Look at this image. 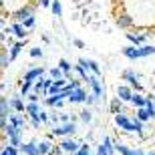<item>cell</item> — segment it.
Wrapping results in <instances>:
<instances>
[{"instance_id":"obj_1","label":"cell","mask_w":155,"mask_h":155,"mask_svg":"<svg viewBox=\"0 0 155 155\" xmlns=\"http://www.w3.org/2000/svg\"><path fill=\"white\" fill-rule=\"evenodd\" d=\"M155 52V46H141V48H135V46H127L123 48V54L127 58H139V57H149Z\"/></svg>"},{"instance_id":"obj_2","label":"cell","mask_w":155,"mask_h":155,"mask_svg":"<svg viewBox=\"0 0 155 155\" xmlns=\"http://www.w3.org/2000/svg\"><path fill=\"white\" fill-rule=\"evenodd\" d=\"M28 16H35V4H24L22 8H18V10L12 12V18H14L16 22H24Z\"/></svg>"},{"instance_id":"obj_3","label":"cell","mask_w":155,"mask_h":155,"mask_svg":"<svg viewBox=\"0 0 155 155\" xmlns=\"http://www.w3.org/2000/svg\"><path fill=\"white\" fill-rule=\"evenodd\" d=\"M73 133H77L75 121H71V123H64L63 127H54V129H52V135H73Z\"/></svg>"},{"instance_id":"obj_4","label":"cell","mask_w":155,"mask_h":155,"mask_svg":"<svg viewBox=\"0 0 155 155\" xmlns=\"http://www.w3.org/2000/svg\"><path fill=\"white\" fill-rule=\"evenodd\" d=\"M61 149L64 151V153H77V151L81 149V143H77L75 139H64V141H61Z\"/></svg>"},{"instance_id":"obj_5","label":"cell","mask_w":155,"mask_h":155,"mask_svg":"<svg viewBox=\"0 0 155 155\" xmlns=\"http://www.w3.org/2000/svg\"><path fill=\"white\" fill-rule=\"evenodd\" d=\"M18 149L22 151V155H40L38 151V143L36 141H28V143H22Z\"/></svg>"},{"instance_id":"obj_6","label":"cell","mask_w":155,"mask_h":155,"mask_svg":"<svg viewBox=\"0 0 155 155\" xmlns=\"http://www.w3.org/2000/svg\"><path fill=\"white\" fill-rule=\"evenodd\" d=\"M8 123L14 127H18V129H26V119L22 117V113H12V115H8Z\"/></svg>"},{"instance_id":"obj_7","label":"cell","mask_w":155,"mask_h":155,"mask_svg":"<svg viewBox=\"0 0 155 155\" xmlns=\"http://www.w3.org/2000/svg\"><path fill=\"white\" fill-rule=\"evenodd\" d=\"M42 75H45V69H40V67H35V69H30L24 73L22 81H30V83H35L36 79H42Z\"/></svg>"},{"instance_id":"obj_8","label":"cell","mask_w":155,"mask_h":155,"mask_svg":"<svg viewBox=\"0 0 155 155\" xmlns=\"http://www.w3.org/2000/svg\"><path fill=\"white\" fill-rule=\"evenodd\" d=\"M67 99H69L71 103H83V101H87V93L83 89H73Z\"/></svg>"},{"instance_id":"obj_9","label":"cell","mask_w":155,"mask_h":155,"mask_svg":"<svg viewBox=\"0 0 155 155\" xmlns=\"http://www.w3.org/2000/svg\"><path fill=\"white\" fill-rule=\"evenodd\" d=\"M8 101H10V107H12V111H14V113H26V105L20 101V97H18V95H16V97H10Z\"/></svg>"},{"instance_id":"obj_10","label":"cell","mask_w":155,"mask_h":155,"mask_svg":"<svg viewBox=\"0 0 155 155\" xmlns=\"http://www.w3.org/2000/svg\"><path fill=\"white\" fill-rule=\"evenodd\" d=\"M115 123L119 127H123V129H127V131H133V121H129V117L123 115V113H119V115L115 117Z\"/></svg>"},{"instance_id":"obj_11","label":"cell","mask_w":155,"mask_h":155,"mask_svg":"<svg viewBox=\"0 0 155 155\" xmlns=\"http://www.w3.org/2000/svg\"><path fill=\"white\" fill-rule=\"evenodd\" d=\"M12 113H14V111H12V107H10V101L0 95V115L8 117V115H12Z\"/></svg>"},{"instance_id":"obj_12","label":"cell","mask_w":155,"mask_h":155,"mask_svg":"<svg viewBox=\"0 0 155 155\" xmlns=\"http://www.w3.org/2000/svg\"><path fill=\"white\" fill-rule=\"evenodd\" d=\"M117 97H119L121 101H131L133 93H131V89H129V87L121 85V87H117Z\"/></svg>"},{"instance_id":"obj_13","label":"cell","mask_w":155,"mask_h":155,"mask_svg":"<svg viewBox=\"0 0 155 155\" xmlns=\"http://www.w3.org/2000/svg\"><path fill=\"white\" fill-rule=\"evenodd\" d=\"M12 35H14V36H18L20 40H24L26 36H28V30L24 28V26H22L20 22H16V24H12Z\"/></svg>"},{"instance_id":"obj_14","label":"cell","mask_w":155,"mask_h":155,"mask_svg":"<svg viewBox=\"0 0 155 155\" xmlns=\"http://www.w3.org/2000/svg\"><path fill=\"white\" fill-rule=\"evenodd\" d=\"M123 79H127L133 87H135V89H137V91H143V87L137 83V75H135L133 71H125V73H123Z\"/></svg>"},{"instance_id":"obj_15","label":"cell","mask_w":155,"mask_h":155,"mask_svg":"<svg viewBox=\"0 0 155 155\" xmlns=\"http://www.w3.org/2000/svg\"><path fill=\"white\" fill-rule=\"evenodd\" d=\"M22 46H24V40H18V42H14V45L8 48V54H10V61H14V58L20 54V51H22Z\"/></svg>"},{"instance_id":"obj_16","label":"cell","mask_w":155,"mask_h":155,"mask_svg":"<svg viewBox=\"0 0 155 155\" xmlns=\"http://www.w3.org/2000/svg\"><path fill=\"white\" fill-rule=\"evenodd\" d=\"M10 54H8V48H2L0 51V69H6L8 64H10Z\"/></svg>"},{"instance_id":"obj_17","label":"cell","mask_w":155,"mask_h":155,"mask_svg":"<svg viewBox=\"0 0 155 155\" xmlns=\"http://www.w3.org/2000/svg\"><path fill=\"white\" fill-rule=\"evenodd\" d=\"M26 115H28V117H38L40 115L38 103H28V105H26Z\"/></svg>"},{"instance_id":"obj_18","label":"cell","mask_w":155,"mask_h":155,"mask_svg":"<svg viewBox=\"0 0 155 155\" xmlns=\"http://www.w3.org/2000/svg\"><path fill=\"white\" fill-rule=\"evenodd\" d=\"M51 149H52V143H51V141H40V143H38L40 155H51Z\"/></svg>"},{"instance_id":"obj_19","label":"cell","mask_w":155,"mask_h":155,"mask_svg":"<svg viewBox=\"0 0 155 155\" xmlns=\"http://www.w3.org/2000/svg\"><path fill=\"white\" fill-rule=\"evenodd\" d=\"M131 101H133L135 105H137L139 109H143V107H147V103H149V99H143L141 95H133V97H131Z\"/></svg>"},{"instance_id":"obj_20","label":"cell","mask_w":155,"mask_h":155,"mask_svg":"<svg viewBox=\"0 0 155 155\" xmlns=\"http://www.w3.org/2000/svg\"><path fill=\"white\" fill-rule=\"evenodd\" d=\"M58 69L64 73V77H71V63H69V61L61 58V61H58Z\"/></svg>"},{"instance_id":"obj_21","label":"cell","mask_w":155,"mask_h":155,"mask_svg":"<svg viewBox=\"0 0 155 155\" xmlns=\"http://www.w3.org/2000/svg\"><path fill=\"white\" fill-rule=\"evenodd\" d=\"M121 109H123V103H121L119 97H115L111 101V113H121Z\"/></svg>"},{"instance_id":"obj_22","label":"cell","mask_w":155,"mask_h":155,"mask_svg":"<svg viewBox=\"0 0 155 155\" xmlns=\"http://www.w3.org/2000/svg\"><path fill=\"white\" fill-rule=\"evenodd\" d=\"M51 79L52 81H61V79H67V77H64V73L58 69V67H54V69H51Z\"/></svg>"},{"instance_id":"obj_23","label":"cell","mask_w":155,"mask_h":155,"mask_svg":"<svg viewBox=\"0 0 155 155\" xmlns=\"http://www.w3.org/2000/svg\"><path fill=\"white\" fill-rule=\"evenodd\" d=\"M32 83H30V81H20V93H22V95H30V89H32Z\"/></svg>"},{"instance_id":"obj_24","label":"cell","mask_w":155,"mask_h":155,"mask_svg":"<svg viewBox=\"0 0 155 155\" xmlns=\"http://www.w3.org/2000/svg\"><path fill=\"white\" fill-rule=\"evenodd\" d=\"M51 8H52V12H54V16H63V6H61L58 0H52Z\"/></svg>"},{"instance_id":"obj_25","label":"cell","mask_w":155,"mask_h":155,"mask_svg":"<svg viewBox=\"0 0 155 155\" xmlns=\"http://www.w3.org/2000/svg\"><path fill=\"white\" fill-rule=\"evenodd\" d=\"M81 121H85V123H91V121H93L91 109H83V111H81Z\"/></svg>"},{"instance_id":"obj_26","label":"cell","mask_w":155,"mask_h":155,"mask_svg":"<svg viewBox=\"0 0 155 155\" xmlns=\"http://www.w3.org/2000/svg\"><path fill=\"white\" fill-rule=\"evenodd\" d=\"M0 155H18V149L12 145H6L4 149H0Z\"/></svg>"},{"instance_id":"obj_27","label":"cell","mask_w":155,"mask_h":155,"mask_svg":"<svg viewBox=\"0 0 155 155\" xmlns=\"http://www.w3.org/2000/svg\"><path fill=\"white\" fill-rule=\"evenodd\" d=\"M115 147L119 149V153H121V155H135V151L129 149V147H125V145H119V143H117Z\"/></svg>"},{"instance_id":"obj_28","label":"cell","mask_w":155,"mask_h":155,"mask_svg":"<svg viewBox=\"0 0 155 155\" xmlns=\"http://www.w3.org/2000/svg\"><path fill=\"white\" fill-rule=\"evenodd\" d=\"M35 22H36V18H35V16H28L26 20H24V22H20V24H22L24 28L28 30V28H32V26H35Z\"/></svg>"},{"instance_id":"obj_29","label":"cell","mask_w":155,"mask_h":155,"mask_svg":"<svg viewBox=\"0 0 155 155\" xmlns=\"http://www.w3.org/2000/svg\"><path fill=\"white\" fill-rule=\"evenodd\" d=\"M73 155H91V153H89V145L81 143V149L77 151V153H73Z\"/></svg>"},{"instance_id":"obj_30","label":"cell","mask_w":155,"mask_h":155,"mask_svg":"<svg viewBox=\"0 0 155 155\" xmlns=\"http://www.w3.org/2000/svg\"><path fill=\"white\" fill-rule=\"evenodd\" d=\"M38 119H40V123H51V115L48 113H42V111H40Z\"/></svg>"},{"instance_id":"obj_31","label":"cell","mask_w":155,"mask_h":155,"mask_svg":"<svg viewBox=\"0 0 155 155\" xmlns=\"http://www.w3.org/2000/svg\"><path fill=\"white\" fill-rule=\"evenodd\" d=\"M30 125L35 127V129H40V119L38 117H30Z\"/></svg>"},{"instance_id":"obj_32","label":"cell","mask_w":155,"mask_h":155,"mask_svg":"<svg viewBox=\"0 0 155 155\" xmlns=\"http://www.w3.org/2000/svg\"><path fill=\"white\" fill-rule=\"evenodd\" d=\"M6 125H8V117H2V115H0V131H4Z\"/></svg>"},{"instance_id":"obj_33","label":"cell","mask_w":155,"mask_h":155,"mask_svg":"<svg viewBox=\"0 0 155 155\" xmlns=\"http://www.w3.org/2000/svg\"><path fill=\"white\" fill-rule=\"evenodd\" d=\"M30 57H42V51L38 46H35V48H30Z\"/></svg>"},{"instance_id":"obj_34","label":"cell","mask_w":155,"mask_h":155,"mask_svg":"<svg viewBox=\"0 0 155 155\" xmlns=\"http://www.w3.org/2000/svg\"><path fill=\"white\" fill-rule=\"evenodd\" d=\"M97 155H109V153H107V149H105V145H99V149H97Z\"/></svg>"},{"instance_id":"obj_35","label":"cell","mask_w":155,"mask_h":155,"mask_svg":"<svg viewBox=\"0 0 155 155\" xmlns=\"http://www.w3.org/2000/svg\"><path fill=\"white\" fill-rule=\"evenodd\" d=\"M26 97L30 99V103H36V101H38V95H36V93H30V95H26Z\"/></svg>"},{"instance_id":"obj_36","label":"cell","mask_w":155,"mask_h":155,"mask_svg":"<svg viewBox=\"0 0 155 155\" xmlns=\"http://www.w3.org/2000/svg\"><path fill=\"white\" fill-rule=\"evenodd\" d=\"M51 4H52V0H40V6H42V8H48Z\"/></svg>"},{"instance_id":"obj_37","label":"cell","mask_w":155,"mask_h":155,"mask_svg":"<svg viewBox=\"0 0 155 155\" xmlns=\"http://www.w3.org/2000/svg\"><path fill=\"white\" fill-rule=\"evenodd\" d=\"M0 12H4V2L0 0Z\"/></svg>"},{"instance_id":"obj_38","label":"cell","mask_w":155,"mask_h":155,"mask_svg":"<svg viewBox=\"0 0 155 155\" xmlns=\"http://www.w3.org/2000/svg\"><path fill=\"white\" fill-rule=\"evenodd\" d=\"M145 155H155V153H153V151H151V153H145Z\"/></svg>"},{"instance_id":"obj_39","label":"cell","mask_w":155,"mask_h":155,"mask_svg":"<svg viewBox=\"0 0 155 155\" xmlns=\"http://www.w3.org/2000/svg\"><path fill=\"white\" fill-rule=\"evenodd\" d=\"M2 48H4V46H2V42H0V51H2Z\"/></svg>"},{"instance_id":"obj_40","label":"cell","mask_w":155,"mask_h":155,"mask_svg":"<svg viewBox=\"0 0 155 155\" xmlns=\"http://www.w3.org/2000/svg\"><path fill=\"white\" fill-rule=\"evenodd\" d=\"M153 109H155V103H153Z\"/></svg>"},{"instance_id":"obj_41","label":"cell","mask_w":155,"mask_h":155,"mask_svg":"<svg viewBox=\"0 0 155 155\" xmlns=\"http://www.w3.org/2000/svg\"><path fill=\"white\" fill-rule=\"evenodd\" d=\"M0 24H2V22H0Z\"/></svg>"}]
</instances>
